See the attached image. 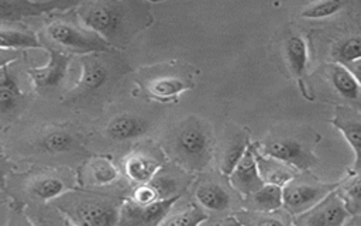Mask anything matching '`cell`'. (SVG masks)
<instances>
[{
	"label": "cell",
	"instance_id": "cell-1",
	"mask_svg": "<svg viewBox=\"0 0 361 226\" xmlns=\"http://www.w3.org/2000/svg\"><path fill=\"white\" fill-rule=\"evenodd\" d=\"M76 13L82 24L110 47H126L152 23L148 3L135 0L80 1Z\"/></svg>",
	"mask_w": 361,
	"mask_h": 226
},
{
	"label": "cell",
	"instance_id": "cell-2",
	"mask_svg": "<svg viewBox=\"0 0 361 226\" xmlns=\"http://www.w3.org/2000/svg\"><path fill=\"white\" fill-rule=\"evenodd\" d=\"M58 206L73 226H117L120 219L117 202L100 196L71 194L61 198Z\"/></svg>",
	"mask_w": 361,
	"mask_h": 226
},
{
	"label": "cell",
	"instance_id": "cell-3",
	"mask_svg": "<svg viewBox=\"0 0 361 226\" xmlns=\"http://www.w3.org/2000/svg\"><path fill=\"white\" fill-rule=\"evenodd\" d=\"M172 148L183 165L192 170L204 168L212 155V137L209 127L195 117L188 119L176 130Z\"/></svg>",
	"mask_w": 361,
	"mask_h": 226
},
{
	"label": "cell",
	"instance_id": "cell-4",
	"mask_svg": "<svg viewBox=\"0 0 361 226\" xmlns=\"http://www.w3.org/2000/svg\"><path fill=\"white\" fill-rule=\"evenodd\" d=\"M44 37L55 47L75 54H99L110 51V45L92 30L78 23L56 20L47 25Z\"/></svg>",
	"mask_w": 361,
	"mask_h": 226
},
{
	"label": "cell",
	"instance_id": "cell-5",
	"mask_svg": "<svg viewBox=\"0 0 361 226\" xmlns=\"http://www.w3.org/2000/svg\"><path fill=\"white\" fill-rule=\"evenodd\" d=\"M120 75L118 61L110 56L92 54L82 59V75L68 96L69 102H83L106 89Z\"/></svg>",
	"mask_w": 361,
	"mask_h": 226
},
{
	"label": "cell",
	"instance_id": "cell-6",
	"mask_svg": "<svg viewBox=\"0 0 361 226\" xmlns=\"http://www.w3.org/2000/svg\"><path fill=\"white\" fill-rule=\"evenodd\" d=\"M334 188L336 185L322 182H298L292 179L282 188L283 206L293 215L306 213L319 205L324 198H327L334 191Z\"/></svg>",
	"mask_w": 361,
	"mask_h": 226
},
{
	"label": "cell",
	"instance_id": "cell-7",
	"mask_svg": "<svg viewBox=\"0 0 361 226\" xmlns=\"http://www.w3.org/2000/svg\"><path fill=\"white\" fill-rule=\"evenodd\" d=\"M178 198L179 195L159 199L148 205H140L134 201L124 203L120 209L117 226H158Z\"/></svg>",
	"mask_w": 361,
	"mask_h": 226
},
{
	"label": "cell",
	"instance_id": "cell-8",
	"mask_svg": "<svg viewBox=\"0 0 361 226\" xmlns=\"http://www.w3.org/2000/svg\"><path fill=\"white\" fill-rule=\"evenodd\" d=\"M261 150L262 155L275 158L296 171L307 170L314 160L312 153L302 143L289 137L268 140L262 144Z\"/></svg>",
	"mask_w": 361,
	"mask_h": 226
},
{
	"label": "cell",
	"instance_id": "cell-9",
	"mask_svg": "<svg viewBox=\"0 0 361 226\" xmlns=\"http://www.w3.org/2000/svg\"><path fill=\"white\" fill-rule=\"evenodd\" d=\"M80 1L72 0H0V20L16 21L25 17H37L54 10H68L72 7H78Z\"/></svg>",
	"mask_w": 361,
	"mask_h": 226
},
{
	"label": "cell",
	"instance_id": "cell-10",
	"mask_svg": "<svg viewBox=\"0 0 361 226\" xmlns=\"http://www.w3.org/2000/svg\"><path fill=\"white\" fill-rule=\"evenodd\" d=\"M228 178L231 185L244 196H251L265 184L259 174L257 151L254 147L248 145Z\"/></svg>",
	"mask_w": 361,
	"mask_h": 226
},
{
	"label": "cell",
	"instance_id": "cell-11",
	"mask_svg": "<svg viewBox=\"0 0 361 226\" xmlns=\"http://www.w3.org/2000/svg\"><path fill=\"white\" fill-rule=\"evenodd\" d=\"M69 64V55L63 51L49 48V62L42 68L28 69V75L32 78L35 89L49 90L56 88L66 76Z\"/></svg>",
	"mask_w": 361,
	"mask_h": 226
},
{
	"label": "cell",
	"instance_id": "cell-12",
	"mask_svg": "<svg viewBox=\"0 0 361 226\" xmlns=\"http://www.w3.org/2000/svg\"><path fill=\"white\" fill-rule=\"evenodd\" d=\"M347 216L348 212L341 196H337V194L333 191L312 209V213L307 216L306 222L309 226H343Z\"/></svg>",
	"mask_w": 361,
	"mask_h": 226
},
{
	"label": "cell",
	"instance_id": "cell-13",
	"mask_svg": "<svg viewBox=\"0 0 361 226\" xmlns=\"http://www.w3.org/2000/svg\"><path fill=\"white\" fill-rule=\"evenodd\" d=\"M162 161L152 157L151 154L137 153L127 158L124 164V170L127 177L138 184H148L152 181L155 174L159 171Z\"/></svg>",
	"mask_w": 361,
	"mask_h": 226
},
{
	"label": "cell",
	"instance_id": "cell-14",
	"mask_svg": "<svg viewBox=\"0 0 361 226\" xmlns=\"http://www.w3.org/2000/svg\"><path fill=\"white\" fill-rule=\"evenodd\" d=\"M148 130V123L135 114H120L107 126V136L116 141H127L142 136Z\"/></svg>",
	"mask_w": 361,
	"mask_h": 226
},
{
	"label": "cell",
	"instance_id": "cell-15",
	"mask_svg": "<svg viewBox=\"0 0 361 226\" xmlns=\"http://www.w3.org/2000/svg\"><path fill=\"white\" fill-rule=\"evenodd\" d=\"M257 161H258L259 174L265 184H272V185H278V186L283 188L292 179H295L296 170H293L292 167H289L275 158H271V157L257 153Z\"/></svg>",
	"mask_w": 361,
	"mask_h": 226
},
{
	"label": "cell",
	"instance_id": "cell-16",
	"mask_svg": "<svg viewBox=\"0 0 361 226\" xmlns=\"http://www.w3.org/2000/svg\"><path fill=\"white\" fill-rule=\"evenodd\" d=\"M329 75L334 89L345 99L355 100L361 93V85L357 76L343 64L336 62L329 66Z\"/></svg>",
	"mask_w": 361,
	"mask_h": 226
},
{
	"label": "cell",
	"instance_id": "cell-17",
	"mask_svg": "<svg viewBox=\"0 0 361 226\" xmlns=\"http://www.w3.org/2000/svg\"><path fill=\"white\" fill-rule=\"evenodd\" d=\"M189 88H192V83L188 79L180 76H173V75L157 76L151 79L147 85V90L158 99L175 97L176 95L182 93Z\"/></svg>",
	"mask_w": 361,
	"mask_h": 226
},
{
	"label": "cell",
	"instance_id": "cell-18",
	"mask_svg": "<svg viewBox=\"0 0 361 226\" xmlns=\"http://www.w3.org/2000/svg\"><path fill=\"white\" fill-rule=\"evenodd\" d=\"M285 55L292 73L300 78L307 65V45L303 37L290 35L285 42Z\"/></svg>",
	"mask_w": 361,
	"mask_h": 226
},
{
	"label": "cell",
	"instance_id": "cell-19",
	"mask_svg": "<svg viewBox=\"0 0 361 226\" xmlns=\"http://www.w3.org/2000/svg\"><path fill=\"white\" fill-rule=\"evenodd\" d=\"M196 199L209 210H226L230 206V195L217 184H203L196 189Z\"/></svg>",
	"mask_w": 361,
	"mask_h": 226
},
{
	"label": "cell",
	"instance_id": "cell-20",
	"mask_svg": "<svg viewBox=\"0 0 361 226\" xmlns=\"http://www.w3.org/2000/svg\"><path fill=\"white\" fill-rule=\"evenodd\" d=\"M39 147L45 153L61 154L76 150L78 141L71 133L65 130H51L41 137Z\"/></svg>",
	"mask_w": 361,
	"mask_h": 226
},
{
	"label": "cell",
	"instance_id": "cell-21",
	"mask_svg": "<svg viewBox=\"0 0 361 226\" xmlns=\"http://www.w3.org/2000/svg\"><path fill=\"white\" fill-rule=\"evenodd\" d=\"M252 205L259 212H272L279 209L283 205V192L282 186L264 184L255 194L251 195Z\"/></svg>",
	"mask_w": 361,
	"mask_h": 226
},
{
	"label": "cell",
	"instance_id": "cell-22",
	"mask_svg": "<svg viewBox=\"0 0 361 226\" xmlns=\"http://www.w3.org/2000/svg\"><path fill=\"white\" fill-rule=\"evenodd\" d=\"M41 42L38 38L30 31H18V30H0V48L1 49H21V48H38Z\"/></svg>",
	"mask_w": 361,
	"mask_h": 226
},
{
	"label": "cell",
	"instance_id": "cell-23",
	"mask_svg": "<svg viewBox=\"0 0 361 226\" xmlns=\"http://www.w3.org/2000/svg\"><path fill=\"white\" fill-rule=\"evenodd\" d=\"M65 191V184L58 177H41L35 179L31 186L30 192L37 199L41 201H51L59 195H62Z\"/></svg>",
	"mask_w": 361,
	"mask_h": 226
},
{
	"label": "cell",
	"instance_id": "cell-24",
	"mask_svg": "<svg viewBox=\"0 0 361 226\" xmlns=\"http://www.w3.org/2000/svg\"><path fill=\"white\" fill-rule=\"evenodd\" d=\"M207 219V215L196 205L179 210L173 216L164 219L158 226H199Z\"/></svg>",
	"mask_w": 361,
	"mask_h": 226
},
{
	"label": "cell",
	"instance_id": "cell-25",
	"mask_svg": "<svg viewBox=\"0 0 361 226\" xmlns=\"http://www.w3.org/2000/svg\"><path fill=\"white\" fill-rule=\"evenodd\" d=\"M248 145H250L248 141L243 136L235 137L227 145V148H226V151L223 154V160H221V172L224 175L230 177V174L233 172V170L235 168V165L238 164L241 157L244 155V153L248 148Z\"/></svg>",
	"mask_w": 361,
	"mask_h": 226
},
{
	"label": "cell",
	"instance_id": "cell-26",
	"mask_svg": "<svg viewBox=\"0 0 361 226\" xmlns=\"http://www.w3.org/2000/svg\"><path fill=\"white\" fill-rule=\"evenodd\" d=\"M344 3L338 1V0H324V1H316L312 3L309 6H306L300 16L303 18H309V20H319V18H326L330 17L333 14H336L337 11H340L343 8Z\"/></svg>",
	"mask_w": 361,
	"mask_h": 226
},
{
	"label": "cell",
	"instance_id": "cell-27",
	"mask_svg": "<svg viewBox=\"0 0 361 226\" xmlns=\"http://www.w3.org/2000/svg\"><path fill=\"white\" fill-rule=\"evenodd\" d=\"M341 199L348 215H361V181L350 184L344 189Z\"/></svg>",
	"mask_w": 361,
	"mask_h": 226
},
{
	"label": "cell",
	"instance_id": "cell-28",
	"mask_svg": "<svg viewBox=\"0 0 361 226\" xmlns=\"http://www.w3.org/2000/svg\"><path fill=\"white\" fill-rule=\"evenodd\" d=\"M93 178L97 184H109L117 178V171L111 162L99 160L93 165Z\"/></svg>",
	"mask_w": 361,
	"mask_h": 226
},
{
	"label": "cell",
	"instance_id": "cell-29",
	"mask_svg": "<svg viewBox=\"0 0 361 226\" xmlns=\"http://www.w3.org/2000/svg\"><path fill=\"white\" fill-rule=\"evenodd\" d=\"M338 56L344 62H355L361 59V40L350 38L338 48Z\"/></svg>",
	"mask_w": 361,
	"mask_h": 226
},
{
	"label": "cell",
	"instance_id": "cell-30",
	"mask_svg": "<svg viewBox=\"0 0 361 226\" xmlns=\"http://www.w3.org/2000/svg\"><path fill=\"white\" fill-rule=\"evenodd\" d=\"M159 199L161 198H159L157 189L151 184H142L141 186H138L135 189L134 198H133V201L140 205H148V203H152Z\"/></svg>",
	"mask_w": 361,
	"mask_h": 226
},
{
	"label": "cell",
	"instance_id": "cell-31",
	"mask_svg": "<svg viewBox=\"0 0 361 226\" xmlns=\"http://www.w3.org/2000/svg\"><path fill=\"white\" fill-rule=\"evenodd\" d=\"M21 92L11 90V89H0V112L10 113L16 110L20 103Z\"/></svg>",
	"mask_w": 361,
	"mask_h": 226
},
{
	"label": "cell",
	"instance_id": "cell-32",
	"mask_svg": "<svg viewBox=\"0 0 361 226\" xmlns=\"http://www.w3.org/2000/svg\"><path fill=\"white\" fill-rule=\"evenodd\" d=\"M0 89H11L20 92L14 75L10 72L7 66L0 68Z\"/></svg>",
	"mask_w": 361,
	"mask_h": 226
},
{
	"label": "cell",
	"instance_id": "cell-33",
	"mask_svg": "<svg viewBox=\"0 0 361 226\" xmlns=\"http://www.w3.org/2000/svg\"><path fill=\"white\" fill-rule=\"evenodd\" d=\"M245 226H286L282 220H279L278 218L274 216H267V215H259L257 218H254L250 225Z\"/></svg>",
	"mask_w": 361,
	"mask_h": 226
},
{
	"label": "cell",
	"instance_id": "cell-34",
	"mask_svg": "<svg viewBox=\"0 0 361 226\" xmlns=\"http://www.w3.org/2000/svg\"><path fill=\"white\" fill-rule=\"evenodd\" d=\"M38 226H62V219L54 216L51 213H41V216H35Z\"/></svg>",
	"mask_w": 361,
	"mask_h": 226
},
{
	"label": "cell",
	"instance_id": "cell-35",
	"mask_svg": "<svg viewBox=\"0 0 361 226\" xmlns=\"http://www.w3.org/2000/svg\"><path fill=\"white\" fill-rule=\"evenodd\" d=\"M18 51L14 49H1L0 48V68L7 66V64H10L11 61L18 58Z\"/></svg>",
	"mask_w": 361,
	"mask_h": 226
},
{
	"label": "cell",
	"instance_id": "cell-36",
	"mask_svg": "<svg viewBox=\"0 0 361 226\" xmlns=\"http://www.w3.org/2000/svg\"><path fill=\"white\" fill-rule=\"evenodd\" d=\"M10 226H34V223L30 220L28 216H25L21 212H17L16 215H13Z\"/></svg>",
	"mask_w": 361,
	"mask_h": 226
},
{
	"label": "cell",
	"instance_id": "cell-37",
	"mask_svg": "<svg viewBox=\"0 0 361 226\" xmlns=\"http://www.w3.org/2000/svg\"><path fill=\"white\" fill-rule=\"evenodd\" d=\"M10 168H11V164L1 155V150H0V189H4V178Z\"/></svg>",
	"mask_w": 361,
	"mask_h": 226
},
{
	"label": "cell",
	"instance_id": "cell-38",
	"mask_svg": "<svg viewBox=\"0 0 361 226\" xmlns=\"http://www.w3.org/2000/svg\"><path fill=\"white\" fill-rule=\"evenodd\" d=\"M223 226H245V225H243L241 222H238V220L234 219V218H230V219H227V220L223 223Z\"/></svg>",
	"mask_w": 361,
	"mask_h": 226
},
{
	"label": "cell",
	"instance_id": "cell-39",
	"mask_svg": "<svg viewBox=\"0 0 361 226\" xmlns=\"http://www.w3.org/2000/svg\"><path fill=\"white\" fill-rule=\"evenodd\" d=\"M343 226H358V225L354 223V222H351V223H350V222H345Z\"/></svg>",
	"mask_w": 361,
	"mask_h": 226
},
{
	"label": "cell",
	"instance_id": "cell-40",
	"mask_svg": "<svg viewBox=\"0 0 361 226\" xmlns=\"http://www.w3.org/2000/svg\"><path fill=\"white\" fill-rule=\"evenodd\" d=\"M358 6H360V11H361V3H360V4H358Z\"/></svg>",
	"mask_w": 361,
	"mask_h": 226
}]
</instances>
